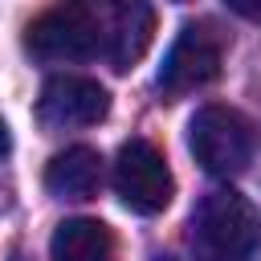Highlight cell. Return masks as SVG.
<instances>
[{"mask_svg": "<svg viewBox=\"0 0 261 261\" xmlns=\"http://www.w3.org/2000/svg\"><path fill=\"white\" fill-rule=\"evenodd\" d=\"M192 249L200 261H257L261 212L237 188L208 192L192 212Z\"/></svg>", "mask_w": 261, "mask_h": 261, "instance_id": "obj_1", "label": "cell"}, {"mask_svg": "<svg viewBox=\"0 0 261 261\" xmlns=\"http://www.w3.org/2000/svg\"><path fill=\"white\" fill-rule=\"evenodd\" d=\"M188 151L208 175L232 179L253 163V126L232 106H200L188 122Z\"/></svg>", "mask_w": 261, "mask_h": 261, "instance_id": "obj_2", "label": "cell"}, {"mask_svg": "<svg viewBox=\"0 0 261 261\" xmlns=\"http://www.w3.org/2000/svg\"><path fill=\"white\" fill-rule=\"evenodd\" d=\"M114 188L122 204L139 216H155L175 196V175L163 159V151L147 139H126L114 159Z\"/></svg>", "mask_w": 261, "mask_h": 261, "instance_id": "obj_3", "label": "cell"}, {"mask_svg": "<svg viewBox=\"0 0 261 261\" xmlns=\"http://www.w3.org/2000/svg\"><path fill=\"white\" fill-rule=\"evenodd\" d=\"M102 41V29H98V16L82 4V0H69V4H57L49 12H41L29 29H24V49L37 57V61H82L98 49Z\"/></svg>", "mask_w": 261, "mask_h": 261, "instance_id": "obj_4", "label": "cell"}, {"mask_svg": "<svg viewBox=\"0 0 261 261\" xmlns=\"http://www.w3.org/2000/svg\"><path fill=\"white\" fill-rule=\"evenodd\" d=\"M110 114V94L102 82L82 73H57L41 86L37 98V122L45 130H77L94 126Z\"/></svg>", "mask_w": 261, "mask_h": 261, "instance_id": "obj_5", "label": "cell"}, {"mask_svg": "<svg viewBox=\"0 0 261 261\" xmlns=\"http://www.w3.org/2000/svg\"><path fill=\"white\" fill-rule=\"evenodd\" d=\"M220 77V41L204 24H184L179 37L171 41L163 65H159V90L167 98L204 90L208 82Z\"/></svg>", "mask_w": 261, "mask_h": 261, "instance_id": "obj_6", "label": "cell"}, {"mask_svg": "<svg viewBox=\"0 0 261 261\" xmlns=\"http://www.w3.org/2000/svg\"><path fill=\"white\" fill-rule=\"evenodd\" d=\"M102 184V155L94 147H65L45 167V188L57 200H90Z\"/></svg>", "mask_w": 261, "mask_h": 261, "instance_id": "obj_7", "label": "cell"}, {"mask_svg": "<svg viewBox=\"0 0 261 261\" xmlns=\"http://www.w3.org/2000/svg\"><path fill=\"white\" fill-rule=\"evenodd\" d=\"M155 37V12L147 0H122L118 4V16H114V29H110V45H106V57L118 73H126L151 45Z\"/></svg>", "mask_w": 261, "mask_h": 261, "instance_id": "obj_8", "label": "cell"}, {"mask_svg": "<svg viewBox=\"0 0 261 261\" xmlns=\"http://www.w3.org/2000/svg\"><path fill=\"white\" fill-rule=\"evenodd\" d=\"M49 261H114V237L94 216H69L53 228Z\"/></svg>", "mask_w": 261, "mask_h": 261, "instance_id": "obj_9", "label": "cell"}, {"mask_svg": "<svg viewBox=\"0 0 261 261\" xmlns=\"http://www.w3.org/2000/svg\"><path fill=\"white\" fill-rule=\"evenodd\" d=\"M237 16H245V20H253V24H261V0H224Z\"/></svg>", "mask_w": 261, "mask_h": 261, "instance_id": "obj_10", "label": "cell"}, {"mask_svg": "<svg viewBox=\"0 0 261 261\" xmlns=\"http://www.w3.org/2000/svg\"><path fill=\"white\" fill-rule=\"evenodd\" d=\"M8 151H12V130H8V122L0 118V159H4Z\"/></svg>", "mask_w": 261, "mask_h": 261, "instance_id": "obj_11", "label": "cell"}, {"mask_svg": "<svg viewBox=\"0 0 261 261\" xmlns=\"http://www.w3.org/2000/svg\"><path fill=\"white\" fill-rule=\"evenodd\" d=\"M82 4H122V0H82Z\"/></svg>", "mask_w": 261, "mask_h": 261, "instance_id": "obj_12", "label": "cell"}, {"mask_svg": "<svg viewBox=\"0 0 261 261\" xmlns=\"http://www.w3.org/2000/svg\"><path fill=\"white\" fill-rule=\"evenodd\" d=\"M155 261H175V257H155Z\"/></svg>", "mask_w": 261, "mask_h": 261, "instance_id": "obj_13", "label": "cell"}, {"mask_svg": "<svg viewBox=\"0 0 261 261\" xmlns=\"http://www.w3.org/2000/svg\"><path fill=\"white\" fill-rule=\"evenodd\" d=\"M175 4H184V0H175Z\"/></svg>", "mask_w": 261, "mask_h": 261, "instance_id": "obj_14", "label": "cell"}]
</instances>
